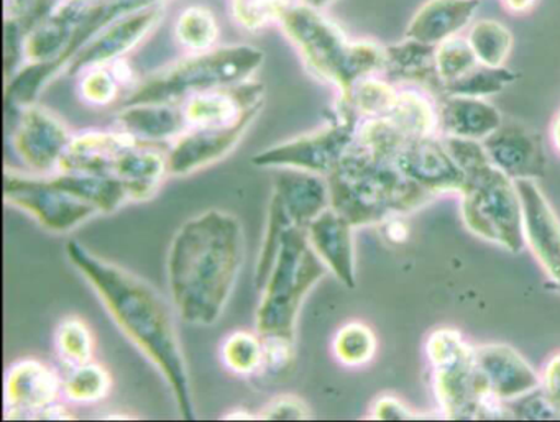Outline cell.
<instances>
[{"label": "cell", "mask_w": 560, "mask_h": 422, "mask_svg": "<svg viewBox=\"0 0 560 422\" xmlns=\"http://www.w3.org/2000/svg\"><path fill=\"white\" fill-rule=\"evenodd\" d=\"M264 340V365L261 375L271 379L287 378L296 362V343L287 337H261Z\"/></svg>", "instance_id": "40"}, {"label": "cell", "mask_w": 560, "mask_h": 422, "mask_svg": "<svg viewBox=\"0 0 560 422\" xmlns=\"http://www.w3.org/2000/svg\"><path fill=\"white\" fill-rule=\"evenodd\" d=\"M488 159L514 181L544 175L546 155L539 137L533 130L514 122H503L497 132L483 140Z\"/></svg>", "instance_id": "17"}, {"label": "cell", "mask_w": 560, "mask_h": 422, "mask_svg": "<svg viewBox=\"0 0 560 422\" xmlns=\"http://www.w3.org/2000/svg\"><path fill=\"white\" fill-rule=\"evenodd\" d=\"M478 65L488 68L506 67L513 51L514 38L503 22L478 19L465 32Z\"/></svg>", "instance_id": "30"}, {"label": "cell", "mask_w": 560, "mask_h": 422, "mask_svg": "<svg viewBox=\"0 0 560 422\" xmlns=\"http://www.w3.org/2000/svg\"><path fill=\"white\" fill-rule=\"evenodd\" d=\"M221 359L225 368L235 375L260 373L264 365V340L260 333L257 330H235L222 340Z\"/></svg>", "instance_id": "31"}, {"label": "cell", "mask_w": 560, "mask_h": 422, "mask_svg": "<svg viewBox=\"0 0 560 422\" xmlns=\"http://www.w3.org/2000/svg\"><path fill=\"white\" fill-rule=\"evenodd\" d=\"M71 139L70 130L57 116L32 104L21 110L12 145L28 172L51 176L60 172Z\"/></svg>", "instance_id": "11"}, {"label": "cell", "mask_w": 560, "mask_h": 422, "mask_svg": "<svg viewBox=\"0 0 560 422\" xmlns=\"http://www.w3.org/2000/svg\"><path fill=\"white\" fill-rule=\"evenodd\" d=\"M280 22L300 48L307 68L340 94L363 78L385 73L386 47L373 40H349L317 9L290 8Z\"/></svg>", "instance_id": "4"}, {"label": "cell", "mask_w": 560, "mask_h": 422, "mask_svg": "<svg viewBox=\"0 0 560 422\" xmlns=\"http://www.w3.org/2000/svg\"><path fill=\"white\" fill-rule=\"evenodd\" d=\"M460 214L465 227L481 241L504 250H523V204L520 188L490 160L465 173L460 191Z\"/></svg>", "instance_id": "7"}, {"label": "cell", "mask_w": 560, "mask_h": 422, "mask_svg": "<svg viewBox=\"0 0 560 422\" xmlns=\"http://www.w3.org/2000/svg\"><path fill=\"white\" fill-rule=\"evenodd\" d=\"M475 362L488 392L511 402L540 388V376L513 347L491 342L475 347Z\"/></svg>", "instance_id": "16"}, {"label": "cell", "mask_w": 560, "mask_h": 422, "mask_svg": "<svg viewBox=\"0 0 560 422\" xmlns=\"http://www.w3.org/2000/svg\"><path fill=\"white\" fill-rule=\"evenodd\" d=\"M388 117L409 142L439 136V99L422 87L399 86L398 99Z\"/></svg>", "instance_id": "27"}, {"label": "cell", "mask_w": 560, "mask_h": 422, "mask_svg": "<svg viewBox=\"0 0 560 422\" xmlns=\"http://www.w3.org/2000/svg\"><path fill=\"white\" fill-rule=\"evenodd\" d=\"M117 126L143 143L175 142L188 130L185 110L178 103L133 104L117 114Z\"/></svg>", "instance_id": "25"}, {"label": "cell", "mask_w": 560, "mask_h": 422, "mask_svg": "<svg viewBox=\"0 0 560 422\" xmlns=\"http://www.w3.org/2000/svg\"><path fill=\"white\" fill-rule=\"evenodd\" d=\"M4 199L54 234H68L100 214L96 208L65 191L51 176L4 172Z\"/></svg>", "instance_id": "10"}, {"label": "cell", "mask_w": 560, "mask_h": 422, "mask_svg": "<svg viewBox=\"0 0 560 422\" xmlns=\"http://www.w3.org/2000/svg\"><path fill=\"white\" fill-rule=\"evenodd\" d=\"M264 63V54L252 47L206 51L173 65L139 84L124 106L182 103L196 94L245 83Z\"/></svg>", "instance_id": "6"}, {"label": "cell", "mask_w": 560, "mask_h": 422, "mask_svg": "<svg viewBox=\"0 0 560 422\" xmlns=\"http://www.w3.org/2000/svg\"><path fill=\"white\" fill-rule=\"evenodd\" d=\"M378 227L382 228L383 237L393 245L405 244L411 235V228H409L405 215H392V218L385 219Z\"/></svg>", "instance_id": "46"}, {"label": "cell", "mask_w": 560, "mask_h": 422, "mask_svg": "<svg viewBox=\"0 0 560 422\" xmlns=\"http://www.w3.org/2000/svg\"><path fill=\"white\" fill-rule=\"evenodd\" d=\"M258 113L222 127H191L173 142L168 152L170 175L185 176L225 159L247 133Z\"/></svg>", "instance_id": "12"}, {"label": "cell", "mask_w": 560, "mask_h": 422, "mask_svg": "<svg viewBox=\"0 0 560 422\" xmlns=\"http://www.w3.org/2000/svg\"><path fill=\"white\" fill-rule=\"evenodd\" d=\"M517 74L506 67L488 68L478 65L470 73L444 87V96H467L488 99L516 81Z\"/></svg>", "instance_id": "33"}, {"label": "cell", "mask_w": 560, "mask_h": 422, "mask_svg": "<svg viewBox=\"0 0 560 422\" xmlns=\"http://www.w3.org/2000/svg\"><path fill=\"white\" fill-rule=\"evenodd\" d=\"M334 2H337V0H306V5L320 11V9L327 8V5L334 4Z\"/></svg>", "instance_id": "49"}, {"label": "cell", "mask_w": 560, "mask_h": 422, "mask_svg": "<svg viewBox=\"0 0 560 422\" xmlns=\"http://www.w3.org/2000/svg\"><path fill=\"white\" fill-rule=\"evenodd\" d=\"M334 356L342 365L359 368L372 362L376 353L375 332L363 323H349L337 330L332 342Z\"/></svg>", "instance_id": "32"}, {"label": "cell", "mask_w": 560, "mask_h": 422, "mask_svg": "<svg viewBox=\"0 0 560 422\" xmlns=\"http://www.w3.org/2000/svg\"><path fill=\"white\" fill-rule=\"evenodd\" d=\"M245 257L241 221L209 209L186 221L170 245L166 274L176 314L191 326L221 319L234 293Z\"/></svg>", "instance_id": "2"}, {"label": "cell", "mask_w": 560, "mask_h": 422, "mask_svg": "<svg viewBox=\"0 0 560 422\" xmlns=\"http://www.w3.org/2000/svg\"><path fill=\"white\" fill-rule=\"evenodd\" d=\"M434 63L442 87L460 80L478 67L477 58L465 35H457L439 44L434 51Z\"/></svg>", "instance_id": "36"}, {"label": "cell", "mask_w": 560, "mask_h": 422, "mask_svg": "<svg viewBox=\"0 0 560 422\" xmlns=\"http://www.w3.org/2000/svg\"><path fill=\"white\" fill-rule=\"evenodd\" d=\"M357 127L359 120L336 110L327 126L261 150L252 156V163L260 168L300 169L327 178L352 149Z\"/></svg>", "instance_id": "9"}, {"label": "cell", "mask_w": 560, "mask_h": 422, "mask_svg": "<svg viewBox=\"0 0 560 422\" xmlns=\"http://www.w3.org/2000/svg\"><path fill=\"white\" fill-rule=\"evenodd\" d=\"M501 4L510 14L523 15L536 8L537 0H501Z\"/></svg>", "instance_id": "47"}, {"label": "cell", "mask_w": 560, "mask_h": 422, "mask_svg": "<svg viewBox=\"0 0 560 422\" xmlns=\"http://www.w3.org/2000/svg\"><path fill=\"white\" fill-rule=\"evenodd\" d=\"M370 418L378 421H405V419L419 418V414H416V411L409 409V406L396 396L383 395L373 402Z\"/></svg>", "instance_id": "44"}, {"label": "cell", "mask_w": 560, "mask_h": 422, "mask_svg": "<svg viewBox=\"0 0 560 422\" xmlns=\"http://www.w3.org/2000/svg\"><path fill=\"white\" fill-rule=\"evenodd\" d=\"M503 122L500 110L488 99L467 96L439 99V136L483 142Z\"/></svg>", "instance_id": "22"}, {"label": "cell", "mask_w": 560, "mask_h": 422, "mask_svg": "<svg viewBox=\"0 0 560 422\" xmlns=\"http://www.w3.org/2000/svg\"><path fill=\"white\" fill-rule=\"evenodd\" d=\"M120 81L114 71L106 67L88 70L86 77L81 81L80 93L86 103L93 106H107L119 96Z\"/></svg>", "instance_id": "41"}, {"label": "cell", "mask_w": 560, "mask_h": 422, "mask_svg": "<svg viewBox=\"0 0 560 422\" xmlns=\"http://www.w3.org/2000/svg\"><path fill=\"white\" fill-rule=\"evenodd\" d=\"M114 175L126 186L130 201H147L159 192L170 175L168 153L165 155L152 143L140 142L124 153Z\"/></svg>", "instance_id": "26"}, {"label": "cell", "mask_w": 560, "mask_h": 422, "mask_svg": "<svg viewBox=\"0 0 560 422\" xmlns=\"http://www.w3.org/2000/svg\"><path fill=\"white\" fill-rule=\"evenodd\" d=\"M290 227H294V225L291 224L290 219H288L287 212L283 211V208H281L277 199L271 198L270 206H268L267 227H265L264 242H261L260 254H258L257 258V268H255V283H257L258 290H261L265 281H267L271 267H273L275 260H277L278 251H280L284 232Z\"/></svg>", "instance_id": "37"}, {"label": "cell", "mask_w": 560, "mask_h": 422, "mask_svg": "<svg viewBox=\"0 0 560 422\" xmlns=\"http://www.w3.org/2000/svg\"><path fill=\"white\" fill-rule=\"evenodd\" d=\"M435 47L406 38L386 47V68L383 77L398 86L422 87L438 99L444 96L434 63Z\"/></svg>", "instance_id": "24"}, {"label": "cell", "mask_w": 560, "mask_h": 422, "mask_svg": "<svg viewBox=\"0 0 560 422\" xmlns=\"http://www.w3.org/2000/svg\"><path fill=\"white\" fill-rule=\"evenodd\" d=\"M55 345L68 368L93 362L94 337L81 317H67L55 332Z\"/></svg>", "instance_id": "34"}, {"label": "cell", "mask_w": 560, "mask_h": 422, "mask_svg": "<svg viewBox=\"0 0 560 422\" xmlns=\"http://www.w3.org/2000/svg\"><path fill=\"white\" fill-rule=\"evenodd\" d=\"M523 204L524 244L547 277L560 286V219L534 179L516 181Z\"/></svg>", "instance_id": "14"}, {"label": "cell", "mask_w": 560, "mask_h": 422, "mask_svg": "<svg viewBox=\"0 0 560 422\" xmlns=\"http://www.w3.org/2000/svg\"><path fill=\"white\" fill-rule=\"evenodd\" d=\"M139 143V139L120 127L117 130H93L73 136L61 160L60 172L114 175L124 153Z\"/></svg>", "instance_id": "20"}, {"label": "cell", "mask_w": 560, "mask_h": 422, "mask_svg": "<svg viewBox=\"0 0 560 422\" xmlns=\"http://www.w3.org/2000/svg\"><path fill=\"white\" fill-rule=\"evenodd\" d=\"M63 379L47 363L27 359L14 363L5 375L4 406L8 419H40L58 402Z\"/></svg>", "instance_id": "13"}, {"label": "cell", "mask_w": 560, "mask_h": 422, "mask_svg": "<svg viewBox=\"0 0 560 422\" xmlns=\"http://www.w3.org/2000/svg\"><path fill=\"white\" fill-rule=\"evenodd\" d=\"M480 0H425L415 12L406 38L438 47L448 38L464 35L477 19Z\"/></svg>", "instance_id": "21"}, {"label": "cell", "mask_w": 560, "mask_h": 422, "mask_svg": "<svg viewBox=\"0 0 560 422\" xmlns=\"http://www.w3.org/2000/svg\"><path fill=\"white\" fill-rule=\"evenodd\" d=\"M399 86L383 74L363 78L347 93L340 94L337 110L355 117L359 122L385 117L398 99Z\"/></svg>", "instance_id": "29"}, {"label": "cell", "mask_w": 560, "mask_h": 422, "mask_svg": "<svg viewBox=\"0 0 560 422\" xmlns=\"http://www.w3.org/2000/svg\"><path fill=\"white\" fill-rule=\"evenodd\" d=\"M327 183L330 208L355 228L418 211L435 198L409 179L396 163L375 159L355 145L327 176Z\"/></svg>", "instance_id": "3"}, {"label": "cell", "mask_w": 560, "mask_h": 422, "mask_svg": "<svg viewBox=\"0 0 560 422\" xmlns=\"http://www.w3.org/2000/svg\"><path fill=\"white\" fill-rule=\"evenodd\" d=\"M434 368V391L442 415L448 419H480L485 396L475 362V347L452 327H441L429 336L425 345Z\"/></svg>", "instance_id": "8"}, {"label": "cell", "mask_w": 560, "mask_h": 422, "mask_svg": "<svg viewBox=\"0 0 560 422\" xmlns=\"http://www.w3.org/2000/svg\"><path fill=\"white\" fill-rule=\"evenodd\" d=\"M540 388L546 392L553 408L560 412V353L547 362L546 368L540 375Z\"/></svg>", "instance_id": "45"}, {"label": "cell", "mask_w": 560, "mask_h": 422, "mask_svg": "<svg viewBox=\"0 0 560 422\" xmlns=\"http://www.w3.org/2000/svg\"><path fill=\"white\" fill-rule=\"evenodd\" d=\"M271 198L280 202L294 227L304 228L330 208L326 176L300 169H277Z\"/></svg>", "instance_id": "19"}, {"label": "cell", "mask_w": 560, "mask_h": 422, "mask_svg": "<svg viewBox=\"0 0 560 422\" xmlns=\"http://www.w3.org/2000/svg\"><path fill=\"white\" fill-rule=\"evenodd\" d=\"M264 421H310L313 419L310 406L296 395H280L261 406L257 412Z\"/></svg>", "instance_id": "42"}, {"label": "cell", "mask_w": 560, "mask_h": 422, "mask_svg": "<svg viewBox=\"0 0 560 422\" xmlns=\"http://www.w3.org/2000/svg\"><path fill=\"white\" fill-rule=\"evenodd\" d=\"M51 179L65 191L96 208L100 214H109L130 201L126 186L116 175L58 172Z\"/></svg>", "instance_id": "28"}, {"label": "cell", "mask_w": 560, "mask_h": 422, "mask_svg": "<svg viewBox=\"0 0 560 422\" xmlns=\"http://www.w3.org/2000/svg\"><path fill=\"white\" fill-rule=\"evenodd\" d=\"M353 227L334 208L326 209L306 227L307 241L317 257L343 286L355 288V242Z\"/></svg>", "instance_id": "18"}, {"label": "cell", "mask_w": 560, "mask_h": 422, "mask_svg": "<svg viewBox=\"0 0 560 422\" xmlns=\"http://www.w3.org/2000/svg\"><path fill=\"white\" fill-rule=\"evenodd\" d=\"M224 419H244V421H248V419H258V414H252V412L244 411V409H238V411L229 412V414L222 415Z\"/></svg>", "instance_id": "48"}, {"label": "cell", "mask_w": 560, "mask_h": 422, "mask_svg": "<svg viewBox=\"0 0 560 422\" xmlns=\"http://www.w3.org/2000/svg\"><path fill=\"white\" fill-rule=\"evenodd\" d=\"M113 379L109 372L97 363L90 362L68 370L63 379V392L74 402H96L106 398Z\"/></svg>", "instance_id": "35"}, {"label": "cell", "mask_w": 560, "mask_h": 422, "mask_svg": "<svg viewBox=\"0 0 560 422\" xmlns=\"http://www.w3.org/2000/svg\"><path fill=\"white\" fill-rule=\"evenodd\" d=\"M235 19L244 27L258 31L270 22L281 21L290 9L288 0H232Z\"/></svg>", "instance_id": "39"}, {"label": "cell", "mask_w": 560, "mask_h": 422, "mask_svg": "<svg viewBox=\"0 0 560 422\" xmlns=\"http://www.w3.org/2000/svg\"><path fill=\"white\" fill-rule=\"evenodd\" d=\"M160 12L162 9L152 8L133 19H127L119 27L110 28L93 44L81 48L65 71L68 74H80L119 60V57L136 47L137 42L142 40L143 35L153 27L156 19H160Z\"/></svg>", "instance_id": "23"}, {"label": "cell", "mask_w": 560, "mask_h": 422, "mask_svg": "<svg viewBox=\"0 0 560 422\" xmlns=\"http://www.w3.org/2000/svg\"><path fill=\"white\" fill-rule=\"evenodd\" d=\"M513 418L521 419H556L560 418V412L553 408L550 399L547 398L542 388L534 389L514 401L508 402Z\"/></svg>", "instance_id": "43"}, {"label": "cell", "mask_w": 560, "mask_h": 422, "mask_svg": "<svg viewBox=\"0 0 560 422\" xmlns=\"http://www.w3.org/2000/svg\"><path fill=\"white\" fill-rule=\"evenodd\" d=\"M326 265L307 241L306 231L290 227L277 260L261 286L255 329L260 337L296 339V324L307 294L326 277Z\"/></svg>", "instance_id": "5"}, {"label": "cell", "mask_w": 560, "mask_h": 422, "mask_svg": "<svg viewBox=\"0 0 560 422\" xmlns=\"http://www.w3.org/2000/svg\"><path fill=\"white\" fill-rule=\"evenodd\" d=\"M396 166L435 198L451 192L460 195L464 188L465 173L452 159L441 136L409 142L396 159Z\"/></svg>", "instance_id": "15"}, {"label": "cell", "mask_w": 560, "mask_h": 422, "mask_svg": "<svg viewBox=\"0 0 560 422\" xmlns=\"http://www.w3.org/2000/svg\"><path fill=\"white\" fill-rule=\"evenodd\" d=\"M178 38L185 47L196 51L208 50L218 38V25L208 11L189 9L178 24Z\"/></svg>", "instance_id": "38"}, {"label": "cell", "mask_w": 560, "mask_h": 422, "mask_svg": "<svg viewBox=\"0 0 560 422\" xmlns=\"http://www.w3.org/2000/svg\"><path fill=\"white\" fill-rule=\"evenodd\" d=\"M67 255L127 339L162 373L172 389L179 418L195 421L188 365L165 297L142 278L104 260L81 242H68Z\"/></svg>", "instance_id": "1"}]
</instances>
